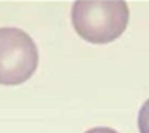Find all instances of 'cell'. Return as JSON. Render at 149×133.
Instances as JSON below:
<instances>
[{
    "mask_svg": "<svg viewBox=\"0 0 149 133\" xmlns=\"http://www.w3.org/2000/svg\"><path fill=\"white\" fill-rule=\"evenodd\" d=\"M70 18L79 38L94 45H106L125 32L130 9L122 0H81L73 2Z\"/></svg>",
    "mask_w": 149,
    "mask_h": 133,
    "instance_id": "cell-1",
    "label": "cell"
},
{
    "mask_svg": "<svg viewBox=\"0 0 149 133\" xmlns=\"http://www.w3.org/2000/svg\"><path fill=\"white\" fill-rule=\"evenodd\" d=\"M39 66V50L33 38L21 29H0V85H19Z\"/></svg>",
    "mask_w": 149,
    "mask_h": 133,
    "instance_id": "cell-2",
    "label": "cell"
},
{
    "mask_svg": "<svg viewBox=\"0 0 149 133\" xmlns=\"http://www.w3.org/2000/svg\"><path fill=\"white\" fill-rule=\"evenodd\" d=\"M137 127L140 133H149V99L142 105L137 115Z\"/></svg>",
    "mask_w": 149,
    "mask_h": 133,
    "instance_id": "cell-3",
    "label": "cell"
},
{
    "mask_svg": "<svg viewBox=\"0 0 149 133\" xmlns=\"http://www.w3.org/2000/svg\"><path fill=\"white\" fill-rule=\"evenodd\" d=\"M85 133H119V132L110 129V127H94V129L86 130Z\"/></svg>",
    "mask_w": 149,
    "mask_h": 133,
    "instance_id": "cell-4",
    "label": "cell"
}]
</instances>
